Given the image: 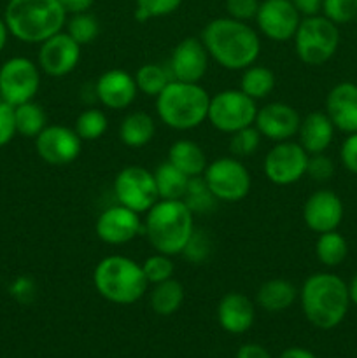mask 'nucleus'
Listing matches in <instances>:
<instances>
[{
	"instance_id": "obj_21",
	"label": "nucleus",
	"mask_w": 357,
	"mask_h": 358,
	"mask_svg": "<svg viewBox=\"0 0 357 358\" xmlns=\"http://www.w3.org/2000/svg\"><path fill=\"white\" fill-rule=\"evenodd\" d=\"M326 114L335 128L345 133H357V86L340 83L326 98Z\"/></svg>"
},
{
	"instance_id": "obj_13",
	"label": "nucleus",
	"mask_w": 357,
	"mask_h": 358,
	"mask_svg": "<svg viewBox=\"0 0 357 358\" xmlns=\"http://www.w3.org/2000/svg\"><path fill=\"white\" fill-rule=\"evenodd\" d=\"M35 149L38 157L51 166H66L79 157L83 140L66 126H46L35 136Z\"/></svg>"
},
{
	"instance_id": "obj_32",
	"label": "nucleus",
	"mask_w": 357,
	"mask_h": 358,
	"mask_svg": "<svg viewBox=\"0 0 357 358\" xmlns=\"http://www.w3.org/2000/svg\"><path fill=\"white\" fill-rule=\"evenodd\" d=\"M174 80L170 70L163 69L156 63H146L135 73V83L140 93L147 96H158L168 84Z\"/></svg>"
},
{
	"instance_id": "obj_44",
	"label": "nucleus",
	"mask_w": 357,
	"mask_h": 358,
	"mask_svg": "<svg viewBox=\"0 0 357 358\" xmlns=\"http://www.w3.org/2000/svg\"><path fill=\"white\" fill-rule=\"evenodd\" d=\"M9 292L18 303L30 304L35 299V296H37V287H35V282L30 276H20L9 287Z\"/></svg>"
},
{
	"instance_id": "obj_35",
	"label": "nucleus",
	"mask_w": 357,
	"mask_h": 358,
	"mask_svg": "<svg viewBox=\"0 0 357 358\" xmlns=\"http://www.w3.org/2000/svg\"><path fill=\"white\" fill-rule=\"evenodd\" d=\"M66 34L74 38L79 45H86L93 42L100 34V24L98 20L90 13L72 14L66 24Z\"/></svg>"
},
{
	"instance_id": "obj_34",
	"label": "nucleus",
	"mask_w": 357,
	"mask_h": 358,
	"mask_svg": "<svg viewBox=\"0 0 357 358\" xmlns=\"http://www.w3.org/2000/svg\"><path fill=\"white\" fill-rule=\"evenodd\" d=\"M182 201L186 203V206H188L192 213H205L214 210L217 199L216 196L210 192L209 185L203 180L202 175V177L189 178L188 189H186V194L184 198H182Z\"/></svg>"
},
{
	"instance_id": "obj_51",
	"label": "nucleus",
	"mask_w": 357,
	"mask_h": 358,
	"mask_svg": "<svg viewBox=\"0 0 357 358\" xmlns=\"http://www.w3.org/2000/svg\"><path fill=\"white\" fill-rule=\"evenodd\" d=\"M6 42H7V27L6 23H4V20H0V51L4 49Z\"/></svg>"
},
{
	"instance_id": "obj_25",
	"label": "nucleus",
	"mask_w": 357,
	"mask_h": 358,
	"mask_svg": "<svg viewBox=\"0 0 357 358\" xmlns=\"http://www.w3.org/2000/svg\"><path fill=\"white\" fill-rule=\"evenodd\" d=\"M296 297L298 290L293 283L282 278H273L259 287L255 301L262 310L270 311V313H279V311L293 306Z\"/></svg>"
},
{
	"instance_id": "obj_16",
	"label": "nucleus",
	"mask_w": 357,
	"mask_h": 358,
	"mask_svg": "<svg viewBox=\"0 0 357 358\" xmlns=\"http://www.w3.org/2000/svg\"><path fill=\"white\" fill-rule=\"evenodd\" d=\"M170 70L174 80L200 83L209 70V52L200 38L186 37L172 51Z\"/></svg>"
},
{
	"instance_id": "obj_23",
	"label": "nucleus",
	"mask_w": 357,
	"mask_h": 358,
	"mask_svg": "<svg viewBox=\"0 0 357 358\" xmlns=\"http://www.w3.org/2000/svg\"><path fill=\"white\" fill-rule=\"evenodd\" d=\"M298 136H300V145L308 154H321L331 145L335 124L326 112H310L307 117L301 119Z\"/></svg>"
},
{
	"instance_id": "obj_31",
	"label": "nucleus",
	"mask_w": 357,
	"mask_h": 358,
	"mask_svg": "<svg viewBox=\"0 0 357 358\" xmlns=\"http://www.w3.org/2000/svg\"><path fill=\"white\" fill-rule=\"evenodd\" d=\"M315 254L322 264L328 268H336L345 261L346 254H349V245L338 231H328L318 236L317 243H315Z\"/></svg>"
},
{
	"instance_id": "obj_46",
	"label": "nucleus",
	"mask_w": 357,
	"mask_h": 358,
	"mask_svg": "<svg viewBox=\"0 0 357 358\" xmlns=\"http://www.w3.org/2000/svg\"><path fill=\"white\" fill-rule=\"evenodd\" d=\"M293 6L296 7L298 13L307 16H315L318 10H322V0H290Z\"/></svg>"
},
{
	"instance_id": "obj_20",
	"label": "nucleus",
	"mask_w": 357,
	"mask_h": 358,
	"mask_svg": "<svg viewBox=\"0 0 357 358\" xmlns=\"http://www.w3.org/2000/svg\"><path fill=\"white\" fill-rule=\"evenodd\" d=\"M139 87L135 77L119 69L107 70L98 77L94 84V96L104 107L112 110H122L135 101Z\"/></svg>"
},
{
	"instance_id": "obj_3",
	"label": "nucleus",
	"mask_w": 357,
	"mask_h": 358,
	"mask_svg": "<svg viewBox=\"0 0 357 358\" xmlns=\"http://www.w3.org/2000/svg\"><path fill=\"white\" fill-rule=\"evenodd\" d=\"M65 21L59 0H9L4 14L7 31L28 44H42L62 31Z\"/></svg>"
},
{
	"instance_id": "obj_9",
	"label": "nucleus",
	"mask_w": 357,
	"mask_h": 358,
	"mask_svg": "<svg viewBox=\"0 0 357 358\" xmlns=\"http://www.w3.org/2000/svg\"><path fill=\"white\" fill-rule=\"evenodd\" d=\"M203 180L217 201L234 203L244 199L251 191V173L237 157H219L206 164Z\"/></svg>"
},
{
	"instance_id": "obj_40",
	"label": "nucleus",
	"mask_w": 357,
	"mask_h": 358,
	"mask_svg": "<svg viewBox=\"0 0 357 358\" xmlns=\"http://www.w3.org/2000/svg\"><path fill=\"white\" fill-rule=\"evenodd\" d=\"M210 250H212V243H210V238L206 236L205 231L195 229L191 238L188 240V243H186L182 254L192 264H202V262H205L209 259Z\"/></svg>"
},
{
	"instance_id": "obj_24",
	"label": "nucleus",
	"mask_w": 357,
	"mask_h": 358,
	"mask_svg": "<svg viewBox=\"0 0 357 358\" xmlns=\"http://www.w3.org/2000/svg\"><path fill=\"white\" fill-rule=\"evenodd\" d=\"M168 161L189 178L202 177L206 168V156L192 140H177L168 150Z\"/></svg>"
},
{
	"instance_id": "obj_37",
	"label": "nucleus",
	"mask_w": 357,
	"mask_h": 358,
	"mask_svg": "<svg viewBox=\"0 0 357 358\" xmlns=\"http://www.w3.org/2000/svg\"><path fill=\"white\" fill-rule=\"evenodd\" d=\"M261 145V133L255 126H247L244 129L231 133L230 150L238 157H247L255 154V150Z\"/></svg>"
},
{
	"instance_id": "obj_36",
	"label": "nucleus",
	"mask_w": 357,
	"mask_h": 358,
	"mask_svg": "<svg viewBox=\"0 0 357 358\" xmlns=\"http://www.w3.org/2000/svg\"><path fill=\"white\" fill-rule=\"evenodd\" d=\"M142 271H144V276H146L147 283L156 285V283L164 282V280H170L172 276H174L175 266L174 262H172L170 255H164V254H160V252H156V254L150 255V257H147L146 261H144Z\"/></svg>"
},
{
	"instance_id": "obj_17",
	"label": "nucleus",
	"mask_w": 357,
	"mask_h": 358,
	"mask_svg": "<svg viewBox=\"0 0 357 358\" xmlns=\"http://www.w3.org/2000/svg\"><path fill=\"white\" fill-rule=\"evenodd\" d=\"M300 124L301 117L296 108L282 101H273L262 108H258L254 121V126L261 133V136H266L273 142L290 140L294 135H298Z\"/></svg>"
},
{
	"instance_id": "obj_7",
	"label": "nucleus",
	"mask_w": 357,
	"mask_h": 358,
	"mask_svg": "<svg viewBox=\"0 0 357 358\" xmlns=\"http://www.w3.org/2000/svg\"><path fill=\"white\" fill-rule=\"evenodd\" d=\"M340 44L338 24L326 16H307L300 21L294 34L298 58L312 66L324 65L335 56Z\"/></svg>"
},
{
	"instance_id": "obj_26",
	"label": "nucleus",
	"mask_w": 357,
	"mask_h": 358,
	"mask_svg": "<svg viewBox=\"0 0 357 358\" xmlns=\"http://www.w3.org/2000/svg\"><path fill=\"white\" fill-rule=\"evenodd\" d=\"M154 131H156L154 119L146 112L136 110L122 119L121 126H119V138L125 145L139 149V147L147 145L154 138Z\"/></svg>"
},
{
	"instance_id": "obj_2",
	"label": "nucleus",
	"mask_w": 357,
	"mask_h": 358,
	"mask_svg": "<svg viewBox=\"0 0 357 358\" xmlns=\"http://www.w3.org/2000/svg\"><path fill=\"white\" fill-rule=\"evenodd\" d=\"M300 299L307 320L329 331L342 324L349 311V285L332 273H315L304 280Z\"/></svg>"
},
{
	"instance_id": "obj_8",
	"label": "nucleus",
	"mask_w": 357,
	"mask_h": 358,
	"mask_svg": "<svg viewBox=\"0 0 357 358\" xmlns=\"http://www.w3.org/2000/svg\"><path fill=\"white\" fill-rule=\"evenodd\" d=\"M258 114L255 100L241 90H224L210 98L209 122L223 133H234L252 126Z\"/></svg>"
},
{
	"instance_id": "obj_33",
	"label": "nucleus",
	"mask_w": 357,
	"mask_h": 358,
	"mask_svg": "<svg viewBox=\"0 0 357 358\" xmlns=\"http://www.w3.org/2000/svg\"><path fill=\"white\" fill-rule=\"evenodd\" d=\"M108 121L107 115L104 114L98 108H88V110L80 112L79 117L76 119V126H74V131L77 133L80 140H86V142H93L104 136V133L107 131Z\"/></svg>"
},
{
	"instance_id": "obj_38",
	"label": "nucleus",
	"mask_w": 357,
	"mask_h": 358,
	"mask_svg": "<svg viewBox=\"0 0 357 358\" xmlns=\"http://www.w3.org/2000/svg\"><path fill=\"white\" fill-rule=\"evenodd\" d=\"M182 0H136L135 9V20L136 21H147L153 17L168 16L174 10L178 9Z\"/></svg>"
},
{
	"instance_id": "obj_39",
	"label": "nucleus",
	"mask_w": 357,
	"mask_h": 358,
	"mask_svg": "<svg viewBox=\"0 0 357 358\" xmlns=\"http://www.w3.org/2000/svg\"><path fill=\"white\" fill-rule=\"evenodd\" d=\"M322 13L335 24L350 23L357 17V0H322Z\"/></svg>"
},
{
	"instance_id": "obj_10",
	"label": "nucleus",
	"mask_w": 357,
	"mask_h": 358,
	"mask_svg": "<svg viewBox=\"0 0 357 358\" xmlns=\"http://www.w3.org/2000/svg\"><path fill=\"white\" fill-rule=\"evenodd\" d=\"M41 87V73L31 59L16 56L0 66V100L18 107L34 100Z\"/></svg>"
},
{
	"instance_id": "obj_15",
	"label": "nucleus",
	"mask_w": 357,
	"mask_h": 358,
	"mask_svg": "<svg viewBox=\"0 0 357 358\" xmlns=\"http://www.w3.org/2000/svg\"><path fill=\"white\" fill-rule=\"evenodd\" d=\"M80 62V45L69 34L58 31L41 44L38 66L51 77H63Z\"/></svg>"
},
{
	"instance_id": "obj_41",
	"label": "nucleus",
	"mask_w": 357,
	"mask_h": 358,
	"mask_svg": "<svg viewBox=\"0 0 357 358\" xmlns=\"http://www.w3.org/2000/svg\"><path fill=\"white\" fill-rule=\"evenodd\" d=\"M307 175L317 182H326L335 175V163L331 157L321 154H310L307 164Z\"/></svg>"
},
{
	"instance_id": "obj_29",
	"label": "nucleus",
	"mask_w": 357,
	"mask_h": 358,
	"mask_svg": "<svg viewBox=\"0 0 357 358\" xmlns=\"http://www.w3.org/2000/svg\"><path fill=\"white\" fill-rule=\"evenodd\" d=\"M275 73L262 65H251L244 70V76L240 80V90L252 100H261L266 98L275 90Z\"/></svg>"
},
{
	"instance_id": "obj_49",
	"label": "nucleus",
	"mask_w": 357,
	"mask_h": 358,
	"mask_svg": "<svg viewBox=\"0 0 357 358\" xmlns=\"http://www.w3.org/2000/svg\"><path fill=\"white\" fill-rule=\"evenodd\" d=\"M280 358H317V357H315L310 350L298 348V346H294V348H287L286 352H282Z\"/></svg>"
},
{
	"instance_id": "obj_14",
	"label": "nucleus",
	"mask_w": 357,
	"mask_h": 358,
	"mask_svg": "<svg viewBox=\"0 0 357 358\" xmlns=\"http://www.w3.org/2000/svg\"><path fill=\"white\" fill-rule=\"evenodd\" d=\"M255 21L259 30L270 41L287 42L294 38L300 27L301 14L290 0H265L259 3Z\"/></svg>"
},
{
	"instance_id": "obj_18",
	"label": "nucleus",
	"mask_w": 357,
	"mask_h": 358,
	"mask_svg": "<svg viewBox=\"0 0 357 358\" xmlns=\"http://www.w3.org/2000/svg\"><path fill=\"white\" fill-rule=\"evenodd\" d=\"M97 236L107 245H125L142 231L139 213L118 205L104 210L94 224Z\"/></svg>"
},
{
	"instance_id": "obj_27",
	"label": "nucleus",
	"mask_w": 357,
	"mask_h": 358,
	"mask_svg": "<svg viewBox=\"0 0 357 358\" xmlns=\"http://www.w3.org/2000/svg\"><path fill=\"white\" fill-rule=\"evenodd\" d=\"M149 303L154 313L160 317H170L184 303V287L174 278L156 283L150 292Z\"/></svg>"
},
{
	"instance_id": "obj_47",
	"label": "nucleus",
	"mask_w": 357,
	"mask_h": 358,
	"mask_svg": "<svg viewBox=\"0 0 357 358\" xmlns=\"http://www.w3.org/2000/svg\"><path fill=\"white\" fill-rule=\"evenodd\" d=\"M59 2H62L66 14H80L88 13L94 3V0H59Z\"/></svg>"
},
{
	"instance_id": "obj_4",
	"label": "nucleus",
	"mask_w": 357,
	"mask_h": 358,
	"mask_svg": "<svg viewBox=\"0 0 357 358\" xmlns=\"http://www.w3.org/2000/svg\"><path fill=\"white\" fill-rule=\"evenodd\" d=\"M144 231L156 252L164 255L182 254L195 231L192 212L182 199H158L147 210Z\"/></svg>"
},
{
	"instance_id": "obj_30",
	"label": "nucleus",
	"mask_w": 357,
	"mask_h": 358,
	"mask_svg": "<svg viewBox=\"0 0 357 358\" xmlns=\"http://www.w3.org/2000/svg\"><path fill=\"white\" fill-rule=\"evenodd\" d=\"M14 121H16V131L20 135L35 138L48 126L46 124L48 115L41 105L31 100L14 107Z\"/></svg>"
},
{
	"instance_id": "obj_19",
	"label": "nucleus",
	"mask_w": 357,
	"mask_h": 358,
	"mask_svg": "<svg viewBox=\"0 0 357 358\" xmlns=\"http://www.w3.org/2000/svg\"><path fill=\"white\" fill-rule=\"evenodd\" d=\"M343 219V203L336 192L322 189L304 201L303 220L314 233L322 234L336 231Z\"/></svg>"
},
{
	"instance_id": "obj_11",
	"label": "nucleus",
	"mask_w": 357,
	"mask_h": 358,
	"mask_svg": "<svg viewBox=\"0 0 357 358\" xmlns=\"http://www.w3.org/2000/svg\"><path fill=\"white\" fill-rule=\"evenodd\" d=\"M114 192L119 205L144 213L160 199L154 173L142 166H126L115 175Z\"/></svg>"
},
{
	"instance_id": "obj_48",
	"label": "nucleus",
	"mask_w": 357,
	"mask_h": 358,
	"mask_svg": "<svg viewBox=\"0 0 357 358\" xmlns=\"http://www.w3.org/2000/svg\"><path fill=\"white\" fill-rule=\"evenodd\" d=\"M237 358H272L268 350L262 348L261 345H244L238 350Z\"/></svg>"
},
{
	"instance_id": "obj_43",
	"label": "nucleus",
	"mask_w": 357,
	"mask_h": 358,
	"mask_svg": "<svg viewBox=\"0 0 357 358\" xmlns=\"http://www.w3.org/2000/svg\"><path fill=\"white\" fill-rule=\"evenodd\" d=\"M16 121H14V107L0 100V147L7 145L16 135Z\"/></svg>"
},
{
	"instance_id": "obj_1",
	"label": "nucleus",
	"mask_w": 357,
	"mask_h": 358,
	"mask_svg": "<svg viewBox=\"0 0 357 358\" xmlns=\"http://www.w3.org/2000/svg\"><path fill=\"white\" fill-rule=\"evenodd\" d=\"M202 42L210 58L227 70H245L261 52L259 35L245 21L233 17L212 20L202 31Z\"/></svg>"
},
{
	"instance_id": "obj_45",
	"label": "nucleus",
	"mask_w": 357,
	"mask_h": 358,
	"mask_svg": "<svg viewBox=\"0 0 357 358\" xmlns=\"http://www.w3.org/2000/svg\"><path fill=\"white\" fill-rule=\"evenodd\" d=\"M343 166L349 171L357 175V133H350L343 142L342 150H340Z\"/></svg>"
},
{
	"instance_id": "obj_5",
	"label": "nucleus",
	"mask_w": 357,
	"mask_h": 358,
	"mask_svg": "<svg viewBox=\"0 0 357 358\" xmlns=\"http://www.w3.org/2000/svg\"><path fill=\"white\" fill-rule=\"evenodd\" d=\"M210 96L198 83L172 80L156 96L161 122L177 131L198 128L209 117Z\"/></svg>"
},
{
	"instance_id": "obj_42",
	"label": "nucleus",
	"mask_w": 357,
	"mask_h": 358,
	"mask_svg": "<svg viewBox=\"0 0 357 358\" xmlns=\"http://www.w3.org/2000/svg\"><path fill=\"white\" fill-rule=\"evenodd\" d=\"M259 2L258 0H226V10L230 17L238 21L255 20Z\"/></svg>"
},
{
	"instance_id": "obj_50",
	"label": "nucleus",
	"mask_w": 357,
	"mask_h": 358,
	"mask_svg": "<svg viewBox=\"0 0 357 358\" xmlns=\"http://www.w3.org/2000/svg\"><path fill=\"white\" fill-rule=\"evenodd\" d=\"M349 297H350V303H354L357 306V273L354 275V278L350 280L349 283Z\"/></svg>"
},
{
	"instance_id": "obj_6",
	"label": "nucleus",
	"mask_w": 357,
	"mask_h": 358,
	"mask_svg": "<svg viewBox=\"0 0 357 358\" xmlns=\"http://www.w3.org/2000/svg\"><path fill=\"white\" fill-rule=\"evenodd\" d=\"M94 289L108 303H136L147 290V280L142 266L125 255H108L97 264L93 273Z\"/></svg>"
},
{
	"instance_id": "obj_28",
	"label": "nucleus",
	"mask_w": 357,
	"mask_h": 358,
	"mask_svg": "<svg viewBox=\"0 0 357 358\" xmlns=\"http://www.w3.org/2000/svg\"><path fill=\"white\" fill-rule=\"evenodd\" d=\"M154 182H156L158 196L160 199H182L188 189L189 177L175 168L170 161L161 163L154 171Z\"/></svg>"
},
{
	"instance_id": "obj_22",
	"label": "nucleus",
	"mask_w": 357,
	"mask_h": 358,
	"mask_svg": "<svg viewBox=\"0 0 357 358\" xmlns=\"http://www.w3.org/2000/svg\"><path fill=\"white\" fill-rule=\"evenodd\" d=\"M255 318L254 304L240 292H230L217 306L219 325L230 334H244L252 327Z\"/></svg>"
},
{
	"instance_id": "obj_12",
	"label": "nucleus",
	"mask_w": 357,
	"mask_h": 358,
	"mask_svg": "<svg viewBox=\"0 0 357 358\" xmlns=\"http://www.w3.org/2000/svg\"><path fill=\"white\" fill-rule=\"evenodd\" d=\"M310 154L300 145V142H276L265 157V175L272 184L290 185L307 175V164Z\"/></svg>"
}]
</instances>
